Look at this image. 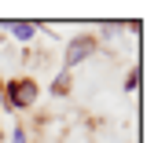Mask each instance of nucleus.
Returning a JSON list of instances; mask_svg holds the SVG:
<instances>
[{
    "mask_svg": "<svg viewBox=\"0 0 147 143\" xmlns=\"http://www.w3.org/2000/svg\"><path fill=\"white\" fill-rule=\"evenodd\" d=\"M125 88H129V92H132V88H140V70H132V73H129V81H125Z\"/></svg>",
    "mask_w": 147,
    "mask_h": 143,
    "instance_id": "5",
    "label": "nucleus"
},
{
    "mask_svg": "<svg viewBox=\"0 0 147 143\" xmlns=\"http://www.w3.org/2000/svg\"><path fill=\"white\" fill-rule=\"evenodd\" d=\"M7 99H11V107H33V99H37V85H33V81H11Z\"/></svg>",
    "mask_w": 147,
    "mask_h": 143,
    "instance_id": "1",
    "label": "nucleus"
},
{
    "mask_svg": "<svg viewBox=\"0 0 147 143\" xmlns=\"http://www.w3.org/2000/svg\"><path fill=\"white\" fill-rule=\"evenodd\" d=\"M96 52V40L92 37H77V40H70V52H66V62H81V59H88V55Z\"/></svg>",
    "mask_w": 147,
    "mask_h": 143,
    "instance_id": "2",
    "label": "nucleus"
},
{
    "mask_svg": "<svg viewBox=\"0 0 147 143\" xmlns=\"http://www.w3.org/2000/svg\"><path fill=\"white\" fill-rule=\"evenodd\" d=\"M7 30H11L18 40H30V37L37 33V30H33V22H15V26H7Z\"/></svg>",
    "mask_w": 147,
    "mask_h": 143,
    "instance_id": "3",
    "label": "nucleus"
},
{
    "mask_svg": "<svg viewBox=\"0 0 147 143\" xmlns=\"http://www.w3.org/2000/svg\"><path fill=\"white\" fill-rule=\"evenodd\" d=\"M66 88H70V73H59V81H55V95H63Z\"/></svg>",
    "mask_w": 147,
    "mask_h": 143,
    "instance_id": "4",
    "label": "nucleus"
}]
</instances>
